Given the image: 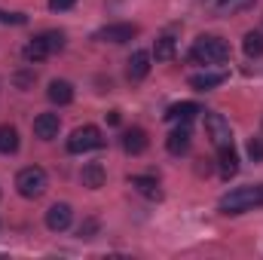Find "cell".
Masks as SVG:
<instances>
[{
	"label": "cell",
	"instance_id": "1",
	"mask_svg": "<svg viewBox=\"0 0 263 260\" xmlns=\"http://www.w3.org/2000/svg\"><path fill=\"white\" fill-rule=\"evenodd\" d=\"M254 205H263V184H257V187H236V190H230L217 202V208L223 214H242V211H248Z\"/></svg>",
	"mask_w": 263,
	"mask_h": 260
},
{
	"label": "cell",
	"instance_id": "2",
	"mask_svg": "<svg viewBox=\"0 0 263 260\" xmlns=\"http://www.w3.org/2000/svg\"><path fill=\"white\" fill-rule=\"evenodd\" d=\"M190 55L196 59L199 65H220V62L230 59V43L220 40V37H211V34H208V37H199L196 43H193Z\"/></svg>",
	"mask_w": 263,
	"mask_h": 260
},
{
	"label": "cell",
	"instance_id": "3",
	"mask_svg": "<svg viewBox=\"0 0 263 260\" xmlns=\"http://www.w3.org/2000/svg\"><path fill=\"white\" fill-rule=\"evenodd\" d=\"M15 187H18V193L25 199H37L46 190V172L40 165H28V169H22L15 175Z\"/></svg>",
	"mask_w": 263,
	"mask_h": 260
},
{
	"label": "cell",
	"instance_id": "4",
	"mask_svg": "<svg viewBox=\"0 0 263 260\" xmlns=\"http://www.w3.org/2000/svg\"><path fill=\"white\" fill-rule=\"evenodd\" d=\"M101 144H104V138H101L98 126H80V129L70 132V138H67V150L70 153H86V150H95Z\"/></svg>",
	"mask_w": 263,
	"mask_h": 260
},
{
	"label": "cell",
	"instance_id": "5",
	"mask_svg": "<svg viewBox=\"0 0 263 260\" xmlns=\"http://www.w3.org/2000/svg\"><path fill=\"white\" fill-rule=\"evenodd\" d=\"M205 132H208V141H211L214 147L233 144L230 123H227V117H220V114H205Z\"/></svg>",
	"mask_w": 263,
	"mask_h": 260
},
{
	"label": "cell",
	"instance_id": "6",
	"mask_svg": "<svg viewBox=\"0 0 263 260\" xmlns=\"http://www.w3.org/2000/svg\"><path fill=\"white\" fill-rule=\"evenodd\" d=\"M132 37H138V25H129V22L107 25L95 34V40H101V43H129Z\"/></svg>",
	"mask_w": 263,
	"mask_h": 260
},
{
	"label": "cell",
	"instance_id": "7",
	"mask_svg": "<svg viewBox=\"0 0 263 260\" xmlns=\"http://www.w3.org/2000/svg\"><path fill=\"white\" fill-rule=\"evenodd\" d=\"M70 220H73V211H70L67 202H55V205L46 211V227H49L52 233H65L67 227H70Z\"/></svg>",
	"mask_w": 263,
	"mask_h": 260
},
{
	"label": "cell",
	"instance_id": "8",
	"mask_svg": "<svg viewBox=\"0 0 263 260\" xmlns=\"http://www.w3.org/2000/svg\"><path fill=\"white\" fill-rule=\"evenodd\" d=\"M59 129H62L59 114H40V117H34V135H37V138L52 141V138L59 135Z\"/></svg>",
	"mask_w": 263,
	"mask_h": 260
},
{
	"label": "cell",
	"instance_id": "9",
	"mask_svg": "<svg viewBox=\"0 0 263 260\" xmlns=\"http://www.w3.org/2000/svg\"><path fill=\"white\" fill-rule=\"evenodd\" d=\"M220 153H217V165H220V175H223V181H230L236 172H239V153L233 150V144H223V147H217Z\"/></svg>",
	"mask_w": 263,
	"mask_h": 260
},
{
	"label": "cell",
	"instance_id": "10",
	"mask_svg": "<svg viewBox=\"0 0 263 260\" xmlns=\"http://www.w3.org/2000/svg\"><path fill=\"white\" fill-rule=\"evenodd\" d=\"M165 147H168V153H172V156H181V153H187V150H190V129H187V123H181L178 129L165 138Z\"/></svg>",
	"mask_w": 263,
	"mask_h": 260
},
{
	"label": "cell",
	"instance_id": "11",
	"mask_svg": "<svg viewBox=\"0 0 263 260\" xmlns=\"http://www.w3.org/2000/svg\"><path fill=\"white\" fill-rule=\"evenodd\" d=\"M196 114H202V107H199L196 101H178V104L168 107L165 120H172V123H190Z\"/></svg>",
	"mask_w": 263,
	"mask_h": 260
},
{
	"label": "cell",
	"instance_id": "12",
	"mask_svg": "<svg viewBox=\"0 0 263 260\" xmlns=\"http://www.w3.org/2000/svg\"><path fill=\"white\" fill-rule=\"evenodd\" d=\"M80 181H83V187H89V190H98V187H104L107 175H104V169H101L98 162H89V165H83V172H80Z\"/></svg>",
	"mask_w": 263,
	"mask_h": 260
},
{
	"label": "cell",
	"instance_id": "13",
	"mask_svg": "<svg viewBox=\"0 0 263 260\" xmlns=\"http://www.w3.org/2000/svg\"><path fill=\"white\" fill-rule=\"evenodd\" d=\"M129 80H144L147 73H150V52H144V49H138V52H132L129 59Z\"/></svg>",
	"mask_w": 263,
	"mask_h": 260
},
{
	"label": "cell",
	"instance_id": "14",
	"mask_svg": "<svg viewBox=\"0 0 263 260\" xmlns=\"http://www.w3.org/2000/svg\"><path fill=\"white\" fill-rule=\"evenodd\" d=\"M46 95H49L52 104H70L73 101V86L67 80H52L49 89H46Z\"/></svg>",
	"mask_w": 263,
	"mask_h": 260
},
{
	"label": "cell",
	"instance_id": "15",
	"mask_svg": "<svg viewBox=\"0 0 263 260\" xmlns=\"http://www.w3.org/2000/svg\"><path fill=\"white\" fill-rule=\"evenodd\" d=\"M223 83H227V73H223V70H217V73H196V77H190V86H193L196 92L217 89V86H223Z\"/></svg>",
	"mask_w": 263,
	"mask_h": 260
},
{
	"label": "cell",
	"instance_id": "16",
	"mask_svg": "<svg viewBox=\"0 0 263 260\" xmlns=\"http://www.w3.org/2000/svg\"><path fill=\"white\" fill-rule=\"evenodd\" d=\"M123 150L132 153V156L144 153V150H147V132L144 129H129L126 135H123Z\"/></svg>",
	"mask_w": 263,
	"mask_h": 260
},
{
	"label": "cell",
	"instance_id": "17",
	"mask_svg": "<svg viewBox=\"0 0 263 260\" xmlns=\"http://www.w3.org/2000/svg\"><path fill=\"white\" fill-rule=\"evenodd\" d=\"M129 184L138 190V193H144L147 199H162V190H159V184H156L153 178H141V175H135V178H129Z\"/></svg>",
	"mask_w": 263,
	"mask_h": 260
},
{
	"label": "cell",
	"instance_id": "18",
	"mask_svg": "<svg viewBox=\"0 0 263 260\" xmlns=\"http://www.w3.org/2000/svg\"><path fill=\"white\" fill-rule=\"evenodd\" d=\"M15 150H18L15 126H0V153H15Z\"/></svg>",
	"mask_w": 263,
	"mask_h": 260
},
{
	"label": "cell",
	"instance_id": "19",
	"mask_svg": "<svg viewBox=\"0 0 263 260\" xmlns=\"http://www.w3.org/2000/svg\"><path fill=\"white\" fill-rule=\"evenodd\" d=\"M46 55H49V46L43 43V37H34V40L25 46V59H28V62H34V65H37V62H43Z\"/></svg>",
	"mask_w": 263,
	"mask_h": 260
},
{
	"label": "cell",
	"instance_id": "20",
	"mask_svg": "<svg viewBox=\"0 0 263 260\" xmlns=\"http://www.w3.org/2000/svg\"><path fill=\"white\" fill-rule=\"evenodd\" d=\"M242 49H245V55H248V59H260V55H263V34H260V31L245 34Z\"/></svg>",
	"mask_w": 263,
	"mask_h": 260
},
{
	"label": "cell",
	"instance_id": "21",
	"mask_svg": "<svg viewBox=\"0 0 263 260\" xmlns=\"http://www.w3.org/2000/svg\"><path fill=\"white\" fill-rule=\"evenodd\" d=\"M175 40L172 37H159L156 40V46H153V55H156V62H172L175 59Z\"/></svg>",
	"mask_w": 263,
	"mask_h": 260
},
{
	"label": "cell",
	"instance_id": "22",
	"mask_svg": "<svg viewBox=\"0 0 263 260\" xmlns=\"http://www.w3.org/2000/svg\"><path fill=\"white\" fill-rule=\"evenodd\" d=\"M43 37V43L49 46V52H62L65 49V34L62 31H46V34H40Z\"/></svg>",
	"mask_w": 263,
	"mask_h": 260
},
{
	"label": "cell",
	"instance_id": "23",
	"mask_svg": "<svg viewBox=\"0 0 263 260\" xmlns=\"http://www.w3.org/2000/svg\"><path fill=\"white\" fill-rule=\"evenodd\" d=\"M95 233H98V220H95V217H86L77 236H80V239H95Z\"/></svg>",
	"mask_w": 263,
	"mask_h": 260
},
{
	"label": "cell",
	"instance_id": "24",
	"mask_svg": "<svg viewBox=\"0 0 263 260\" xmlns=\"http://www.w3.org/2000/svg\"><path fill=\"white\" fill-rule=\"evenodd\" d=\"M248 156H251L254 162L263 159V138H251V141H248Z\"/></svg>",
	"mask_w": 263,
	"mask_h": 260
},
{
	"label": "cell",
	"instance_id": "25",
	"mask_svg": "<svg viewBox=\"0 0 263 260\" xmlns=\"http://www.w3.org/2000/svg\"><path fill=\"white\" fill-rule=\"evenodd\" d=\"M0 22L3 25H25V15L22 12H0Z\"/></svg>",
	"mask_w": 263,
	"mask_h": 260
},
{
	"label": "cell",
	"instance_id": "26",
	"mask_svg": "<svg viewBox=\"0 0 263 260\" xmlns=\"http://www.w3.org/2000/svg\"><path fill=\"white\" fill-rule=\"evenodd\" d=\"M251 3H254V0H223L220 6H223V9H230V12H236V9H248Z\"/></svg>",
	"mask_w": 263,
	"mask_h": 260
},
{
	"label": "cell",
	"instance_id": "27",
	"mask_svg": "<svg viewBox=\"0 0 263 260\" xmlns=\"http://www.w3.org/2000/svg\"><path fill=\"white\" fill-rule=\"evenodd\" d=\"M73 3H77V0H49V9H52V12H65Z\"/></svg>",
	"mask_w": 263,
	"mask_h": 260
},
{
	"label": "cell",
	"instance_id": "28",
	"mask_svg": "<svg viewBox=\"0 0 263 260\" xmlns=\"http://www.w3.org/2000/svg\"><path fill=\"white\" fill-rule=\"evenodd\" d=\"M31 83H34V73H15V86L18 89H28Z\"/></svg>",
	"mask_w": 263,
	"mask_h": 260
},
{
	"label": "cell",
	"instance_id": "29",
	"mask_svg": "<svg viewBox=\"0 0 263 260\" xmlns=\"http://www.w3.org/2000/svg\"><path fill=\"white\" fill-rule=\"evenodd\" d=\"M107 123L117 126V123H120V110H110V114H107Z\"/></svg>",
	"mask_w": 263,
	"mask_h": 260
},
{
	"label": "cell",
	"instance_id": "30",
	"mask_svg": "<svg viewBox=\"0 0 263 260\" xmlns=\"http://www.w3.org/2000/svg\"><path fill=\"white\" fill-rule=\"evenodd\" d=\"M205 3H211V6H220V3H223V0H205Z\"/></svg>",
	"mask_w": 263,
	"mask_h": 260
}]
</instances>
